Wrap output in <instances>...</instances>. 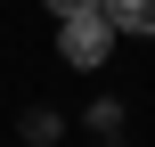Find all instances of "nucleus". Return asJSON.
I'll return each instance as SVG.
<instances>
[{
    "label": "nucleus",
    "mask_w": 155,
    "mask_h": 147,
    "mask_svg": "<svg viewBox=\"0 0 155 147\" xmlns=\"http://www.w3.org/2000/svg\"><path fill=\"white\" fill-rule=\"evenodd\" d=\"M106 49H114V16H106V8H74V16H57V57H65L74 74L106 65Z\"/></svg>",
    "instance_id": "f257e3e1"
},
{
    "label": "nucleus",
    "mask_w": 155,
    "mask_h": 147,
    "mask_svg": "<svg viewBox=\"0 0 155 147\" xmlns=\"http://www.w3.org/2000/svg\"><path fill=\"white\" fill-rule=\"evenodd\" d=\"M114 16V33H155V0H98Z\"/></svg>",
    "instance_id": "f03ea898"
},
{
    "label": "nucleus",
    "mask_w": 155,
    "mask_h": 147,
    "mask_svg": "<svg viewBox=\"0 0 155 147\" xmlns=\"http://www.w3.org/2000/svg\"><path fill=\"white\" fill-rule=\"evenodd\" d=\"M49 8H57V16H74V8H98V0H49Z\"/></svg>",
    "instance_id": "7ed1b4c3"
}]
</instances>
